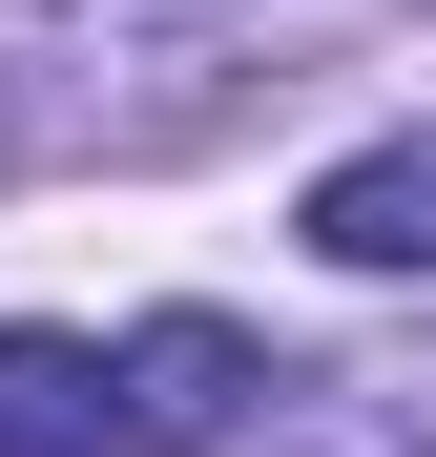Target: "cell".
<instances>
[{
	"label": "cell",
	"instance_id": "obj_1",
	"mask_svg": "<svg viewBox=\"0 0 436 457\" xmlns=\"http://www.w3.org/2000/svg\"><path fill=\"white\" fill-rule=\"evenodd\" d=\"M104 395H125V436H145V457H229V416L270 395V353H250L229 312H145V333L104 353Z\"/></svg>",
	"mask_w": 436,
	"mask_h": 457
},
{
	"label": "cell",
	"instance_id": "obj_2",
	"mask_svg": "<svg viewBox=\"0 0 436 457\" xmlns=\"http://www.w3.org/2000/svg\"><path fill=\"white\" fill-rule=\"evenodd\" d=\"M312 250H333V270H436V125L312 167Z\"/></svg>",
	"mask_w": 436,
	"mask_h": 457
},
{
	"label": "cell",
	"instance_id": "obj_3",
	"mask_svg": "<svg viewBox=\"0 0 436 457\" xmlns=\"http://www.w3.org/2000/svg\"><path fill=\"white\" fill-rule=\"evenodd\" d=\"M104 436H125V395L84 333H0V457H104Z\"/></svg>",
	"mask_w": 436,
	"mask_h": 457
},
{
	"label": "cell",
	"instance_id": "obj_4",
	"mask_svg": "<svg viewBox=\"0 0 436 457\" xmlns=\"http://www.w3.org/2000/svg\"><path fill=\"white\" fill-rule=\"evenodd\" d=\"M0 167H21V104H0Z\"/></svg>",
	"mask_w": 436,
	"mask_h": 457
}]
</instances>
